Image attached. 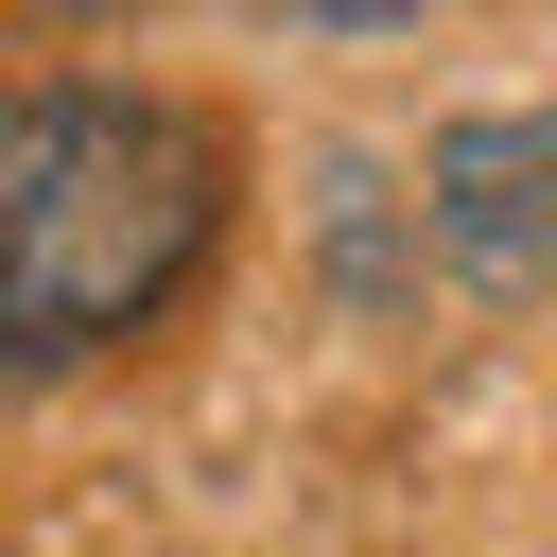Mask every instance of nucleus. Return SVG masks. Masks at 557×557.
<instances>
[{
	"label": "nucleus",
	"mask_w": 557,
	"mask_h": 557,
	"mask_svg": "<svg viewBox=\"0 0 557 557\" xmlns=\"http://www.w3.org/2000/svg\"><path fill=\"white\" fill-rule=\"evenodd\" d=\"M331 17H400V0H331Z\"/></svg>",
	"instance_id": "nucleus-3"
},
{
	"label": "nucleus",
	"mask_w": 557,
	"mask_h": 557,
	"mask_svg": "<svg viewBox=\"0 0 557 557\" xmlns=\"http://www.w3.org/2000/svg\"><path fill=\"white\" fill-rule=\"evenodd\" d=\"M418 209H435V244H453L487 296H522V278L557 261V122H453L435 174H418Z\"/></svg>",
	"instance_id": "nucleus-2"
},
{
	"label": "nucleus",
	"mask_w": 557,
	"mask_h": 557,
	"mask_svg": "<svg viewBox=\"0 0 557 557\" xmlns=\"http://www.w3.org/2000/svg\"><path fill=\"white\" fill-rule=\"evenodd\" d=\"M226 226V157L157 87H0V366L122 348Z\"/></svg>",
	"instance_id": "nucleus-1"
}]
</instances>
